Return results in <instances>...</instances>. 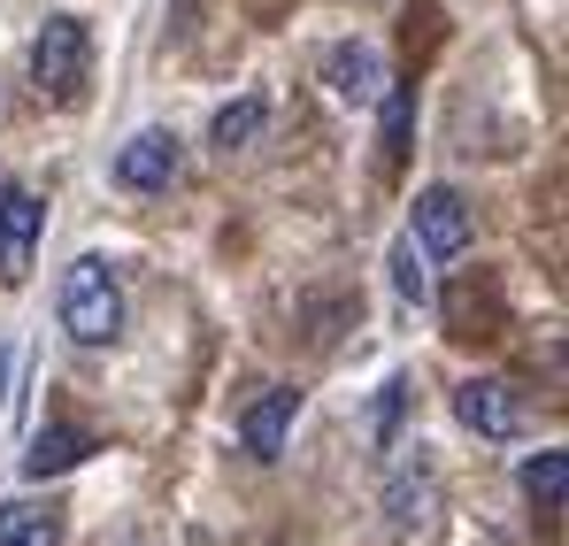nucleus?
Here are the masks:
<instances>
[{
	"instance_id": "nucleus-3",
	"label": "nucleus",
	"mask_w": 569,
	"mask_h": 546,
	"mask_svg": "<svg viewBox=\"0 0 569 546\" xmlns=\"http://www.w3.org/2000/svg\"><path fill=\"white\" fill-rule=\"evenodd\" d=\"M470 231H477V216H470V200H462L455 185H423V192H416L408 239H416L423 262H455V255L470 247Z\"/></svg>"
},
{
	"instance_id": "nucleus-8",
	"label": "nucleus",
	"mask_w": 569,
	"mask_h": 546,
	"mask_svg": "<svg viewBox=\"0 0 569 546\" xmlns=\"http://www.w3.org/2000/svg\"><path fill=\"white\" fill-rule=\"evenodd\" d=\"M431 508H439V477H431V461L416 447V461H400L392 485H385V524H392V539H423V532H431Z\"/></svg>"
},
{
	"instance_id": "nucleus-5",
	"label": "nucleus",
	"mask_w": 569,
	"mask_h": 546,
	"mask_svg": "<svg viewBox=\"0 0 569 546\" xmlns=\"http://www.w3.org/2000/svg\"><path fill=\"white\" fill-rule=\"evenodd\" d=\"M178 170H186V147H178V131H162V123L131 131V139L116 147V162H108V178L123 185V192H170Z\"/></svg>"
},
{
	"instance_id": "nucleus-11",
	"label": "nucleus",
	"mask_w": 569,
	"mask_h": 546,
	"mask_svg": "<svg viewBox=\"0 0 569 546\" xmlns=\"http://www.w3.org/2000/svg\"><path fill=\"white\" fill-rule=\"evenodd\" d=\"M523 500H531L539 516H562V500H569V455L562 447L523 455Z\"/></svg>"
},
{
	"instance_id": "nucleus-7",
	"label": "nucleus",
	"mask_w": 569,
	"mask_h": 546,
	"mask_svg": "<svg viewBox=\"0 0 569 546\" xmlns=\"http://www.w3.org/2000/svg\"><path fill=\"white\" fill-rule=\"evenodd\" d=\"M323 86H331L339 108H378V92L392 86V78H385V54L370 39H339V47L323 54Z\"/></svg>"
},
{
	"instance_id": "nucleus-17",
	"label": "nucleus",
	"mask_w": 569,
	"mask_h": 546,
	"mask_svg": "<svg viewBox=\"0 0 569 546\" xmlns=\"http://www.w3.org/2000/svg\"><path fill=\"white\" fill-rule=\"evenodd\" d=\"M8 369H16V347H0V385H8ZM8 400V393H0Z\"/></svg>"
},
{
	"instance_id": "nucleus-1",
	"label": "nucleus",
	"mask_w": 569,
	"mask_h": 546,
	"mask_svg": "<svg viewBox=\"0 0 569 546\" xmlns=\"http://www.w3.org/2000/svg\"><path fill=\"white\" fill-rule=\"evenodd\" d=\"M54 316L78 347H116L123 339V285L100 255H78L62 270V292H54Z\"/></svg>"
},
{
	"instance_id": "nucleus-15",
	"label": "nucleus",
	"mask_w": 569,
	"mask_h": 546,
	"mask_svg": "<svg viewBox=\"0 0 569 546\" xmlns=\"http://www.w3.org/2000/svg\"><path fill=\"white\" fill-rule=\"evenodd\" d=\"M408 400H416V385H408V377H385V385H378V416H370V439H378V447H392V439H400Z\"/></svg>"
},
{
	"instance_id": "nucleus-12",
	"label": "nucleus",
	"mask_w": 569,
	"mask_h": 546,
	"mask_svg": "<svg viewBox=\"0 0 569 546\" xmlns=\"http://www.w3.org/2000/svg\"><path fill=\"white\" fill-rule=\"evenodd\" d=\"M0 546H62V516L39 500H0Z\"/></svg>"
},
{
	"instance_id": "nucleus-4",
	"label": "nucleus",
	"mask_w": 569,
	"mask_h": 546,
	"mask_svg": "<svg viewBox=\"0 0 569 546\" xmlns=\"http://www.w3.org/2000/svg\"><path fill=\"white\" fill-rule=\"evenodd\" d=\"M455 416H462V431H477V439H523L531 400L508 377H462L455 385Z\"/></svg>"
},
{
	"instance_id": "nucleus-14",
	"label": "nucleus",
	"mask_w": 569,
	"mask_h": 546,
	"mask_svg": "<svg viewBox=\"0 0 569 546\" xmlns=\"http://www.w3.org/2000/svg\"><path fill=\"white\" fill-rule=\"evenodd\" d=\"M378 116H385V170H400V162H408V139H416V92L385 86L378 92Z\"/></svg>"
},
{
	"instance_id": "nucleus-2",
	"label": "nucleus",
	"mask_w": 569,
	"mask_h": 546,
	"mask_svg": "<svg viewBox=\"0 0 569 546\" xmlns=\"http://www.w3.org/2000/svg\"><path fill=\"white\" fill-rule=\"evenodd\" d=\"M31 86L47 92L54 108H78L93 86V31L78 16H47L31 39Z\"/></svg>"
},
{
	"instance_id": "nucleus-16",
	"label": "nucleus",
	"mask_w": 569,
	"mask_h": 546,
	"mask_svg": "<svg viewBox=\"0 0 569 546\" xmlns=\"http://www.w3.org/2000/svg\"><path fill=\"white\" fill-rule=\"evenodd\" d=\"M392 285H400V300H431V270H423V255H416V239H400L392 247Z\"/></svg>"
},
{
	"instance_id": "nucleus-10",
	"label": "nucleus",
	"mask_w": 569,
	"mask_h": 546,
	"mask_svg": "<svg viewBox=\"0 0 569 546\" xmlns=\"http://www.w3.org/2000/svg\"><path fill=\"white\" fill-rule=\"evenodd\" d=\"M86 455H100V439L86 431V424H39V431H31V447H23V477H31V485L70 477Z\"/></svg>"
},
{
	"instance_id": "nucleus-6",
	"label": "nucleus",
	"mask_w": 569,
	"mask_h": 546,
	"mask_svg": "<svg viewBox=\"0 0 569 546\" xmlns=\"http://www.w3.org/2000/svg\"><path fill=\"white\" fill-rule=\"evenodd\" d=\"M39 192L31 185H0V285H23L31 277V255H39Z\"/></svg>"
},
{
	"instance_id": "nucleus-13",
	"label": "nucleus",
	"mask_w": 569,
	"mask_h": 546,
	"mask_svg": "<svg viewBox=\"0 0 569 546\" xmlns=\"http://www.w3.org/2000/svg\"><path fill=\"white\" fill-rule=\"evenodd\" d=\"M262 123H270V108H262V92H247V100L216 108V123H208V147H216V155H231V147L262 139Z\"/></svg>"
},
{
	"instance_id": "nucleus-9",
	"label": "nucleus",
	"mask_w": 569,
	"mask_h": 546,
	"mask_svg": "<svg viewBox=\"0 0 569 546\" xmlns=\"http://www.w3.org/2000/svg\"><path fill=\"white\" fill-rule=\"evenodd\" d=\"M292 416H300V385H262V393H254V408L239 416V447H247L254 461H278Z\"/></svg>"
}]
</instances>
